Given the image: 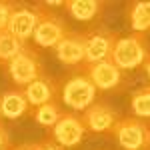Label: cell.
I'll use <instances>...</instances> for the list:
<instances>
[{"mask_svg":"<svg viewBox=\"0 0 150 150\" xmlns=\"http://www.w3.org/2000/svg\"><path fill=\"white\" fill-rule=\"evenodd\" d=\"M126 16L134 34L150 30V2H132L126 8Z\"/></svg>","mask_w":150,"mask_h":150,"instance_id":"obj_15","label":"cell"},{"mask_svg":"<svg viewBox=\"0 0 150 150\" xmlns=\"http://www.w3.org/2000/svg\"><path fill=\"white\" fill-rule=\"evenodd\" d=\"M84 36H86V58H84V64H96V62L110 60L114 44L118 40L116 32H112L106 26H94L90 30H86Z\"/></svg>","mask_w":150,"mask_h":150,"instance_id":"obj_6","label":"cell"},{"mask_svg":"<svg viewBox=\"0 0 150 150\" xmlns=\"http://www.w3.org/2000/svg\"><path fill=\"white\" fill-rule=\"evenodd\" d=\"M38 18H40L38 6H24V4H18L16 10H14V14H12V18H10L8 32L14 34L18 40L26 42L30 36L34 34Z\"/></svg>","mask_w":150,"mask_h":150,"instance_id":"obj_11","label":"cell"},{"mask_svg":"<svg viewBox=\"0 0 150 150\" xmlns=\"http://www.w3.org/2000/svg\"><path fill=\"white\" fill-rule=\"evenodd\" d=\"M112 136L124 150H142L150 142V124L136 116L118 118L112 128Z\"/></svg>","mask_w":150,"mask_h":150,"instance_id":"obj_3","label":"cell"},{"mask_svg":"<svg viewBox=\"0 0 150 150\" xmlns=\"http://www.w3.org/2000/svg\"><path fill=\"white\" fill-rule=\"evenodd\" d=\"M130 108H132V114L140 120L150 118V86H140L138 90L132 92Z\"/></svg>","mask_w":150,"mask_h":150,"instance_id":"obj_18","label":"cell"},{"mask_svg":"<svg viewBox=\"0 0 150 150\" xmlns=\"http://www.w3.org/2000/svg\"><path fill=\"white\" fill-rule=\"evenodd\" d=\"M86 126L82 122V116L72 114V112H64L60 116L56 124L52 126V140L58 142L62 148H72V146H78L84 136H86Z\"/></svg>","mask_w":150,"mask_h":150,"instance_id":"obj_7","label":"cell"},{"mask_svg":"<svg viewBox=\"0 0 150 150\" xmlns=\"http://www.w3.org/2000/svg\"><path fill=\"white\" fill-rule=\"evenodd\" d=\"M38 10H40V18H38V24H36V30L32 38H34L36 46L40 48H56V44L68 34V26L66 22L54 14V12L48 8L44 2L36 4Z\"/></svg>","mask_w":150,"mask_h":150,"instance_id":"obj_2","label":"cell"},{"mask_svg":"<svg viewBox=\"0 0 150 150\" xmlns=\"http://www.w3.org/2000/svg\"><path fill=\"white\" fill-rule=\"evenodd\" d=\"M82 122H84L86 130L96 132V134H106V132H112L114 124L118 122V116L110 104L94 102L88 110H84Z\"/></svg>","mask_w":150,"mask_h":150,"instance_id":"obj_8","label":"cell"},{"mask_svg":"<svg viewBox=\"0 0 150 150\" xmlns=\"http://www.w3.org/2000/svg\"><path fill=\"white\" fill-rule=\"evenodd\" d=\"M34 150H66V148H62L58 142H54L52 136H46V138L34 142Z\"/></svg>","mask_w":150,"mask_h":150,"instance_id":"obj_20","label":"cell"},{"mask_svg":"<svg viewBox=\"0 0 150 150\" xmlns=\"http://www.w3.org/2000/svg\"><path fill=\"white\" fill-rule=\"evenodd\" d=\"M10 150H34V144H18V146H10Z\"/></svg>","mask_w":150,"mask_h":150,"instance_id":"obj_22","label":"cell"},{"mask_svg":"<svg viewBox=\"0 0 150 150\" xmlns=\"http://www.w3.org/2000/svg\"><path fill=\"white\" fill-rule=\"evenodd\" d=\"M144 70H146V74H148V78H150V54L146 58V62H144Z\"/></svg>","mask_w":150,"mask_h":150,"instance_id":"obj_23","label":"cell"},{"mask_svg":"<svg viewBox=\"0 0 150 150\" xmlns=\"http://www.w3.org/2000/svg\"><path fill=\"white\" fill-rule=\"evenodd\" d=\"M64 10L80 22H90V20L98 18L102 14L104 2H98V0H68V2H64Z\"/></svg>","mask_w":150,"mask_h":150,"instance_id":"obj_14","label":"cell"},{"mask_svg":"<svg viewBox=\"0 0 150 150\" xmlns=\"http://www.w3.org/2000/svg\"><path fill=\"white\" fill-rule=\"evenodd\" d=\"M28 108H30V104L24 96V90L12 88V90H6L0 94V114L4 118L16 120L22 114H26Z\"/></svg>","mask_w":150,"mask_h":150,"instance_id":"obj_13","label":"cell"},{"mask_svg":"<svg viewBox=\"0 0 150 150\" xmlns=\"http://www.w3.org/2000/svg\"><path fill=\"white\" fill-rule=\"evenodd\" d=\"M84 74L90 78V82L96 86V90H114L122 82V70L118 68L112 60L86 64Z\"/></svg>","mask_w":150,"mask_h":150,"instance_id":"obj_9","label":"cell"},{"mask_svg":"<svg viewBox=\"0 0 150 150\" xmlns=\"http://www.w3.org/2000/svg\"><path fill=\"white\" fill-rule=\"evenodd\" d=\"M58 92V84L54 82V78H50L46 74L38 76L34 82H30L26 88H24V96L30 106H42V104L54 100V96Z\"/></svg>","mask_w":150,"mask_h":150,"instance_id":"obj_12","label":"cell"},{"mask_svg":"<svg viewBox=\"0 0 150 150\" xmlns=\"http://www.w3.org/2000/svg\"><path fill=\"white\" fill-rule=\"evenodd\" d=\"M56 58L66 66L82 64L86 58V36L84 32H68L54 48Z\"/></svg>","mask_w":150,"mask_h":150,"instance_id":"obj_10","label":"cell"},{"mask_svg":"<svg viewBox=\"0 0 150 150\" xmlns=\"http://www.w3.org/2000/svg\"><path fill=\"white\" fill-rule=\"evenodd\" d=\"M148 54L150 52L146 46V40H144V34H128L116 40L110 60L120 70H134L146 62Z\"/></svg>","mask_w":150,"mask_h":150,"instance_id":"obj_1","label":"cell"},{"mask_svg":"<svg viewBox=\"0 0 150 150\" xmlns=\"http://www.w3.org/2000/svg\"><path fill=\"white\" fill-rule=\"evenodd\" d=\"M0 150H10V134L2 122H0Z\"/></svg>","mask_w":150,"mask_h":150,"instance_id":"obj_21","label":"cell"},{"mask_svg":"<svg viewBox=\"0 0 150 150\" xmlns=\"http://www.w3.org/2000/svg\"><path fill=\"white\" fill-rule=\"evenodd\" d=\"M96 92H98L96 86L90 82L86 74H76L62 86V100L68 108L76 112L80 110L84 112L96 102Z\"/></svg>","mask_w":150,"mask_h":150,"instance_id":"obj_5","label":"cell"},{"mask_svg":"<svg viewBox=\"0 0 150 150\" xmlns=\"http://www.w3.org/2000/svg\"><path fill=\"white\" fill-rule=\"evenodd\" d=\"M16 6H18V2H0V32L8 30V24H10Z\"/></svg>","mask_w":150,"mask_h":150,"instance_id":"obj_19","label":"cell"},{"mask_svg":"<svg viewBox=\"0 0 150 150\" xmlns=\"http://www.w3.org/2000/svg\"><path fill=\"white\" fill-rule=\"evenodd\" d=\"M148 146H150V142H148Z\"/></svg>","mask_w":150,"mask_h":150,"instance_id":"obj_25","label":"cell"},{"mask_svg":"<svg viewBox=\"0 0 150 150\" xmlns=\"http://www.w3.org/2000/svg\"><path fill=\"white\" fill-rule=\"evenodd\" d=\"M0 118H2V114H0Z\"/></svg>","mask_w":150,"mask_h":150,"instance_id":"obj_24","label":"cell"},{"mask_svg":"<svg viewBox=\"0 0 150 150\" xmlns=\"http://www.w3.org/2000/svg\"><path fill=\"white\" fill-rule=\"evenodd\" d=\"M32 116H34V120L40 124V126L52 128L58 120H60L62 110H60V106H58L56 100H50V102L42 104V106H36L34 112H32Z\"/></svg>","mask_w":150,"mask_h":150,"instance_id":"obj_17","label":"cell"},{"mask_svg":"<svg viewBox=\"0 0 150 150\" xmlns=\"http://www.w3.org/2000/svg\"><path fill=\"white\" fill-rule=\"evenodd\" d=\"M24 48H26V44L22 40H18L14 34H10L8 30L0 32V62L8 64L14 56H18L22 52Z\"/></svg>","mask_w":150,"mask_h":150,"instance_id":"obj_16","label":"cell"},{"mask_svg":"<svg viewBox=\"0 0 150 150\" xmlns=\"http://www.w3.org/2000/svg\"><path fill=\"white\" fill-rule=\"evenodd\" d=\"M6 72L10 76V80L18 86V88H26L30 82H34L38 76H42V64L40 58L32 48H24L18 56H14L6 64Z\"/></svg>","mask_w":150,"mask_h":150,"instance_id":"obj_4","label":"cell"}]
</instances>
